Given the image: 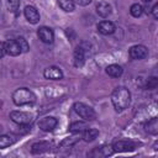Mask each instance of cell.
<instances>
[{
	"instance_id": "6da1fadb",
	"label": "cell",
	"mask_w": 158,
	"mask_h": 158,
	"mask_svg": "<svg viewBox=\"0 0 158 158\" xmlns=\"http://www.w3.org/2000/svg\"><path fill=\"white\" fill-rule=\"evenodd\" d=\"M111 101L117 112H121L125 109H127V106L130 105V101H131V94H130L128 89H126L123 86L116 88L111 94Z\"/></svg>"
},
{
	"instance_id": "7a4b0ae2",
	"label": "cell",
	"mask_w": 158,
	"mask_h": 158,
	"mask_svg": "<svg viewBox=\"0 0 158 158\" xmlns=\"http://www.w3.org/2000/svg\"><path fill=\"white\" fill-rule=\"evenodd\" d=\"M12 101L17 106L30 105L36 101V96L31 90L26 88H19L12 93Z\"/></svg>"
},
{
	"instance_id": "3957f363",
	"label": "cell",
	"mask_w": 158,
	"mask_h": 158,
	"mask_svg": "<svg viewBox=\"0 0 158 158\" xmlns=\"http://www.w3.org/2000/svg\"><path fill=\"white\" fill-rule=\"evenodd\" d=\"M74 110L85 121H93L96 117V114H95L94 109L88 106V105H85L84 102H75L74 104Z\"/></svg>"
},
{
	"instance_id": "277c9868",
	"label": "cell",
	"mask_w": 158,
	"mask_h": 158,
	"mask_svg": "<svg viewBox=\"0 0 158 158\" xmlns=\"http://www.w3.org/2000/svg\"><path fill=\"white\" fill-rule=\"evenodd\" d=\"M10 118L17 123V125H21V126H25V125H28L32 120L31 115L28 112H25V111H11L10 112Z\"/></svg>"
},
{
	"instance_id": "5b68a950",
	"label": "cell",
	"mask_w": 158,
	"mask_h": 158,
	"mask_svg": "<svg viewBox=\"0 0 158 158\" xmlns=\"http://www.w3.org/2000/svg\"><path fill=\"white\" fill-rule=\"evenodd\" d=\"M128 54L132 59H143L147 57L148 54V49L147 47H144L143 44H135L130 48Z\"/></svg>"
},
{
	"instance_id": "8992f818",
	"label": "cell",
	"mask_w": 158,
	"mask_h": 158,
	"mask_svg": "<svg viewBox=\"0 0 158 158\" xmlns=\"http://www.w3.org/2000/svg\"><path fill=\"white\" fill-rule=\"evenodd\" d=\"M58 121L56 117H52V116H47V117H43L42 120H40L38 122V127L44 131V132H49V131H53L57 126Z\"/></svg>"
},
{
	"instance_id": "52a82bcc",
	"label": "cell",
	"mask_w": 158,
	"mask_h": 158,
	"mask_svg": "<svg viewBox=\"0 0 158 158\" xmlns=\"http://www.w3.org/2000/svg\"><path fill=\"white\" fill-rule=\"evenodd\" d=\"M37 36H38V38H40L43 43H52L53 40H54V33H53V31H52L49 27H46V26H42V27L38 28Z\"/></svg>"
},
{
	"instance_id": "ba28073f",
	"label": "cell",
	"mask_w": 158,
	"mask_h": 158,
	"mask_svg": "<svg viewBox=\"0 0 158 158\" xmlns=\"http://www.w3.org/2000/svg\"><path fill=\"white\" fill-rule=\"evenodd\" d=\"M23 14H25L26 20L30 23H37L40 21V12L35 6H31V5L26 6L23 10Z\"/></svg>"
},
{
	"instance_id": "9c48e42d",
	"label": "cell",
	"mask_w": 158,
	"mask_h": 158,
	"mask_svg": "<svg viewBox=\"0 0 158 158\" xmlns=\"http://www.w3.org/2000/svg\"><path fill=\"white\" fill-rule=\"evenodd\" d=\"M43 75H44L46 79H49V80H59V79L63 78V73L58 67L46 68L44 72H43Z\"/></svg>"
},
{
	"instance_id": "30bf717a",
	"label": "cell",
	"mask_w": 158,
	"mask_h": 158,
	"mask_svg": "<svg viewBox=\"0 0 158 158\" xmlns=\"http://www.w3.org/2000/svg\"><path fill=\"white\" fill-rule=\"evenodd\" d=\"M114 152H130L135 149V144L131 141H116L112 144Z\"/></svg>"
},
{
	"instance_id": "8fae6325",
	"label": "cell",
	"mask_w": 158,
	"mask_h": 158,
	"mask_svg": "<svg viewBox=\"0 0 158 158\" xmlns=\"http://www.w3.org/2000/svg\"><path fill=\"white\" fill-rule=\"evenodd\" d=\"M98 31L101 35H111L115 31V25L111 21H101L98 25Z\"/></svg>"
},
{
	"instance_id": "7c38bea8",
	"label": "cell",
	"mask_w": 158,
	"mask_h": 158,
	"mask_svg": "<svg viewBox=\"0 0 158 158\" xmlns=\"http://www.w3.org/2000/svg\"><path fill=\"white\" fill-rule=\"evenodd\" d=\"M73 62L75 67H81L85 62V52L81 47H77L73 53Z\"/></svg>"
},
{
	"instance_id": "4fadbf2b",
	"label": "cell",
	"mask_w": 158,
	"mask_h": 158,
	"mask_svg": "<svg viewBox=\"0 0 158 158\" xmlns=\"http://www.w3.org/2000/svg\"><path fill=\"white\" fill-rule=\"evenodd\" d=\"M5 47H6V53L10 56H19L21 53V49L16 42V40H10L7 42H5Z\"/></svg>"
},
{
	"instance_id": "5bb4252c",
	"label": "cell",
	"mask_w": 158,
	"mask_h": 158,
	"mask_svg": "<svg viewBox=\"0 0 158 158\" xmlns=\"http://www.w3.org/2000/svg\"><path fill=\"white\" fill-rule=\"evenodd\" d=\"M96 12L101 17H107L111 14V6L106 1H100L96 5Z\"/></svg>"
},
{
	"instance_id": "9a60e30c",
	"label": "cell",
	"mask_w": 158,
	"mask_h": 158,
	"mask_svg": "<svg viewBox=\"0 0 158 158\" xmlns=\"http://www.w3.org/2000/svg\"><path fill=\"white\" fill-rule=\"evenodd\" d=\"M48 149H51V143H48V142H37V143H33L31 147V152L35 154L43 153Z\"/></svg>"
},
{
	"instance_id": "2e32d148",
	"label": "cell",
	"mask_w": 158,
	"mask_h": 158,
	"mask_svg": "<svg viewBox=\"0 0 158 158\" xmlns=\"http://www.w3.org/2000/svg\"><path fill=\"white\" fill-rule=\"evenodd\" d=\"M122 68L118 64H110L106 67V73L112 78H118L122 75Z\"/></svg>"
},
{
	"instance_id": "e0dca14e",
	"label": "cell",
	"mask_w": 158,
	"mask_h": 158,
	"mask_svg": "<svg viewBox=\"0 0 158 158\" xmlns=\"http://www.w3.org/2000/svg\"><path fill=\"white\" fill-rule=\"evenodd\" d=\"M144 128L147 132L152 133V135H157L158 133V118L157 117H153L151 118L146 125H144Z\"/></svg>"
},
{
	"instance_id": "ac0fdd59",
	"label": "cell",
	"mask_w": 158,
	"mask_h": 158,
	"mask_svg": "<svg viewBox=\"0 0 158 158\" xmlns=\"http://www.w3.org/2000/svg\"><path fill=\"white\" fill-rule=\"evenodd\" d=\"M99 136V131L96 130V128H86L85 131H84V133H83V139L85 141V142H91V141H94L96 137Z\"/></svg>"
},
{
	"instance_id": "d6986e66",
	"label": "cell",
	"mask_w": 158,
	"mask_h": 158,
	"mask_svg": "<svg viewBox=\"0 0 158 158\" xmlns=\"http://www.w3.org/2000/svg\"><path fill=\"white\" fill-rule=\"evenodd\" d=\"M88 128V125L83 121H77V122H73L70 126H69V131L73 132V133H79V132H84L85 130Z\"/></svg>"
},
{
	"instance_id": "ffe728a7",
	"label": "cell",
	"mask_w": 158,
	"mask_h": 158,
	"mask_svg": "<svg viewBox=\"0 0 158 158\" xmlns=\"http://www.w3.org/2000/svg\"><path fill=\"white\" fill-rule=\"evenodd\" d=\"M58 1V5L62 10H64L65 12H72L74 11V7H75V4L73 0H57Z\"/></svg>"
},
{
	"instance_id": "44dd1931",
	"label": "cell",
	"mask_w": 158,
	"mask_h": 158,
	"mask_svg": "<svg viewBox=\"0 0 158 158\" xmlns=\"http://www.w3.org/2000/svg\"><path fill=\"white\" fill-rule=\"evenodd\" d=\"M94 152H96L101 157H109V156H111L114 153V149H112V146H104V147L96 148Z\"/></svg>"
},
{
	"instance_id": "7402d4cb",
	"label": "cell",
	"mask_w": 158,
	"mask_h": 158,
	"mask_svg": "<svg viewBox=\"0 0 158 158\" xmlns=\"http://www.w3.org/2000/svg\"><path fill=\"white\" fill-rule=\"evenodd\" d=\"M143 12V7L139 5V4H133L131 5L130 7V14L133 16V17H139Z\"/></svg>"
},
{
	"instance_id": "603a6c76",
	"label": "cell",
	"mask_w": 158,
	"mask_h": 158,
	"mask_svg": "<svg viewBox=\"0 0 158 158\" xmlns=\"http://www.w3.org/2000/svg\"><path fill=\"white\" fill-rule=\"evenodd\" d=\"M12 144V139L7 135H0V148H6Z\"/></svg>"
},
{
	"instance_id": "cb8c5ba5",
	"label": "cell",
	"mask_w": 158,
	"mask_h": 158,
	"mask_svg": "<svg viewBox=\"0 0 158 158\" xmlns=\"http://www.w3.org/2000/svg\"><path fill=\"white\" fill-rule=\"evenodd\" d=\"M16 42H17V44H19L20 49H21V53H22V52H23V53L28 52L30 47H28V43H27V41H26L23 37H19V38H16Z\"/></svg>"
},
{
	"instance_id": "d4e9b609",
	"label": "cell",
	"mask_w": 158,
	"mask_h": 158,
	"mask_svg": "<svg viewBox=\"0 0 158 158\" xmlns=\"http://www.w3.org/2000/svg\"><path fill=\"white\" fill-rule=\"evenodd\" d=\"M6 6L11 12H16L20 7V0H6Z\"/></svg>"
},
{
	"instance_id": "484cf974",
	"label": "cell",
	"mask_w": 158,
	"mask_h": 158,
	"mask_svg": "<svg viewBox=\"0 0 158 158\" xmlns=\"http://www.w3.org/2000/svg\"><path fill=\"white\" fill-rule=\"evenodd\" d=\"M157 85H158V80H157L156 77L148 78V80H147V88H148V89H151V90H152V89H156Z\"/></svg>"
},
{
	"instance_id": "4316f807",
	"label": "cell",
	"mask_w": 158,
	"mask_h": 158,
	"mask_svg": "<svg viewBox=\"0 0 158 158\" xmlns=\"http://www.w3.org/2000/svg\"><path fill=\"white\" fill-rule=\"evenodd\" d=\"M78 139H79V138H75V137H74V139H72V138H65V139L62 142V146H65V144L72 146V144H74V143H75Z\"/></svg>"
},
{
	"instance_id": "83f0119b",
	"label": "cell",
	"mask_w": 158,
	"mask_h": 158,
	"mask_svg": "<svg viewBox=\"0 0 158 158\" xmlns=\"http://www.w3.org/2000/svg\"><path fill=\"white\" fill-rule=\"evenodd\" d=\"M73 1H74V4L80 5V6H86L91 2V0H73Z\"/></svg>"
},
{
	"instance_id": "f1b7e54d",
	"label": "cell",
	"mask_w": 158,
	"mask_h": 158,
	"mask_svg": "<svg viewBox=\"0 0 158 158\" xmlns=\"http://www.w3.org/2000/svg\"><path fill=\"white\" fill-rule=\"evenodd\" d=\"M6 54V47H5V42H0V58H2Z\"/></svg>"
},
{
	"instance_id": "f546056e",
	"label": "cell",
	"mask_w": 158,
	"mask_h": 158,
	"mask_svg": "<svg viewBox=\"0 0 158 158\" xmlns=\"http://www.w3.org/2000/svg\"><path fill=\"white\" fill-rule=\"evenodd\" d=\"M152 14H153V17L154 19H158V4H156L152 7Z\"/></svg>"
},
{
	"instance_id": "4dcf8cb0",
	"label": "cell",
	"mask_w": 158,
	"mask_h": 158,
	"mask_svg": "<svg viewBox=\"0 0 158 158\" xmlns=\"http://www.w3.org/2000/svg\"><path fill=\"white\" fill-rule=\"evenodd\" d=\"M143 2H149V1H152V0H142Z\"/></svg>"
},
{
	"instance_id": "1f68e13d",
	"label": "cell",
	"mask_w": 158,
	"mask_h": 158,
	"mask_svg": "<svg viewBox=\"0 0 158 158\" xmlns=\"http://www.w3.org/2000/svg\"><path fill=\"white\" fill-rule=\"evenodd\" d=\"M1 130H2V127H1V125H0V132H1Z\"/></svg>"
}]
</instances>
